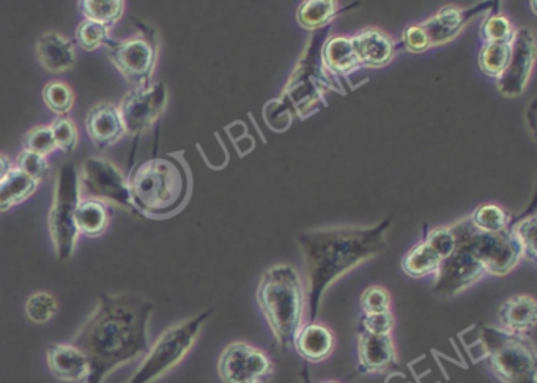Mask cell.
Here are the masks:
<instances>
[{
	"mask_svg": "<svg viewBox=\"0 0 537 383\" xmlns=\"http://www.w3.org/2000/svg\"><path fill=\"white\" fill-rule=\"evenodd\" d=\"M260 311L282 349L293 346L303 327L306 292L297 270L289 264L268 268L260 278L256 292Z\"/></svg>",
	"mask_w": 537,
	"mask_h": 383,
	"instance_id": "4",
	"label": "cell"
},
{
	"mask_svg": "<svg viewBox=\"0 0 537 383\" xmlns=\"http://www.w3.org/2000/svg\"><path fill=\"white\" fill-rule=\"evenodd\" d=\"M490 4H484L482 7L462 10L454 5H446L438 10L437 15L427 19L424 23L419 24L426 30L429 37L430 46L446 45L449 41L454 40L462 32L463 27L467 26L473 16L478 15L484 8H489Z\"/></svg>",
	"mask_w": 537,
	"mask_h": 383,
	"instance_id": "18",
	"label": "cell"
},
{
	"mask_svg": "<svg viewBox=\"0 0 537 383\" xmlns=\"http://www.w3.org/2000/svg\"><path fill=\"white\" fill-rule=\"evenodd\" d=\"M40 183L13 168L12 172L0 182V213L12 210L34 196Z\"/></svg>",
	"mask_w": 537,
	"mask_h": 383,
	"instance_id": "26",
	"label": "cell"
},
{
	"mask_svg": "<svg viewBox=\"0 0 537 383\" xmlns=\"http://www.w3.org/2000/svg\"><path fill=\"white\" fill-rule=\"evenodd\" d=\"M402 43H404V48L410 53L421 54L427 49L430 48L429 37H427L426 30L419 24H413V26H408L404 30V35H402Z\"/></svg>",
	"mask_w": 537,
	"mask_h": 383,
	"instance_id": "43",
	"label": "cell"
},
{
	"mask_svg": "<svg viewBox=\"0 0 537 383\" xmlns=\"http://www.w3.org/2000/svg\"><path fill=\"white\" fill-rule=\"evenodd\" d=\"M424 242L445 261L456 250V237L452 234L451 227H435L427 234Z\"/></svg>",
	"mask_w": 537,
	"mask_h": 383,
	"instance_id": "41",
	"label": "cell"
},
{
	"mask_svg": "<svg viewBox=\"0 0 537 383\" xmlns=\"http://www.w3.org/2000/svg\"><path fill=\"white\" fill-rule=\"evenodd\" d=\"M358 363L363 374H378L396 365V346L391 335H372L361 330L358 335Z\"/></svg>",
	"mask_w": 537,
	"mask_h": 383,
	"instance_id": "19",
	"label": "cell"
},
{
	"mask_svg": "<svg viewBox=\"0 0 537 383\" xmlns=\"http://www.w3.org/2000/svg\"><path fill=\"white\" fill-rule=\"evenodd\" d=\"M166 105L167 89L163 82H152L147 87H133L119 106L126 133L133 138H141L145 131L160 120Z\"/></svg>",
	"mask_w": 537,
	"mask_h": 383,
	"instance_id": "13",
	"label": "cell"
},
{
	"mask_svg": "<svg viewBox=\"0 0 537 383\" xmlns=\"http://www.w3.org/2000/svg\"><path fill=\"white\" fill-rule=\"evenodd\" d=\"M515 30L504 15H493L481 26V38L487 43H511Z\"/></svg>",
	"mask_w": 537,
	"mask_h": 383,
	"instance_id": "35",
	"label": "cell"
},
{
	"mask_svg": "<svg viewBox=\"0 0 537 383\" xmlns=\"http://www.w3.org/2000/svg\"><path fill=\"white\" fill-rule=\"evenodd\" d=\"M293 347L303 360L309 363H320L333 354V331L323 324L309 322L298 330L293 339Z\"/></svg>",
	"mask_w": 537,
	"mask_h": 383,
	"instance_id": "23",
	"label": "cell"
},
{
	"mask_svg": "<svg viewBox=\"0 0 537 383\" xmlns=\"http://www.w3.org/2000/svg\"><path fill=\"white\" fill-rule=\"evenodd\" d=\"M59 311L56 297L49 292H35L26 302V314L34 324H46Z\"/></svg>",
	"mask_w": 537,
	"mask_h": 383,
	"instance_id": "33",
	"label": "cell"
},
{
	"mask_svg": "<svg viewBox=\"0 0 537 383\" xmlns=\"http://www.w3.org/2000/svg\"><path fill=\"white\" fill-rule=\"evenodd\" d=\"M213 313L215 309H207L204 313L197 314L196 317L167 328L150 347L133 376L125 383H153L166 376L167 372L172 371L178 363H182L189 350L193 349L200 330Z\"/></svg>",
	"mask_w": 537,
	"mask_h": 383,
	"instance_id": "7",
	"label": "cell"
},
{
	"mask_svg": "<svg viewBox=\"0 0 537 383\" xmlns=\"http://www.w3.org/2000/svg\"><path fill=\"white\" fill-rule=\"evenodd\" d=\"M111 29L103 26V24L93 23L89 19H84L76 29V43L81 46L84 51H95L101 46L108 45L111 41L109 37Z\"/></svg>",
	"mask_w": 537,
	"mask_h": 383,
	"instance_id": "34",
	"label": "cell"
},
{
	"mask_svg": "<svg viewBox=\"0 0 537 383\" xmlns=\"http://www.w3.org/2000/svg\"><path fill=\"white\" fill-rule=\"evenodd\" d=\"M52 136L57 149L65 153H73L78 147V128L68 116L57 117L51 125Z\"/></svg>",
	"mask_w": 537,
	"mask_h": 383,
	"instance_id": "36",
	"label": "cell"
},
{
	"mask_svg": "<svg viewBox=\"0 0 537 383\" xmlns=\"http://www.w3.org/2000/svg\"><path fill=\"white\" fill-rule=\"evenodd\" d=\"M479 338L490 369L501 383H537L536 347L530 336L482 327Z\"/></svg>",
	"mask_w": 537,
	"mask_h": 383,
	"instance_id": "6",
	"label": "cell"
},
{
	"mask_svg": "<svg viewBox=\"0 0 537 383\" xmlns=\"http://www.w3.org/2000/svg\"><path fill=\"white\" fill-rule=\"evenodd\" d=\"M43 101L56 116H68L75 105V93L65 82L51 81L43 87Z\"/></svg>",
	"mask_w": 537,
	"mask_h": 383,
	"instance_id": "32",
	"label": "cell"
},
{
	"mask_svg": "<svg viewBox=\"0 0 537 383\" xmlns=\"http://www.w3.org/2000/svg\"><path fill=\"white\" fill-rule=\"evenodd\" d=\"M322 60L326 71L334 78L350 75L361 67L353 51L352 41L347 37H333L326 40L322 49Z\"/></svg>",
	"mask_w": 537,
	"mask_h": 383,
	"instance_id": "24",
	"label": "cell"
},
{
	"mask_svg": "<svg viewBox=\"0 0 537 383\" xmlns=\"http://www.w3.org/2000/svg\"><path fill=\"white\" fill-rule=\"evenodd\" d=\"M275 374V365L263 350L237 341L221 352L218 376L223 383H268Z\"/></svg>",
	"mask_w": 537,
	"mask_h": 383,
	"instance_id": "12",
	"label": "cell"
},
{
	"mask_svg": "<svg viewBox=\"0 0 537 383\" xmlns=\"http://www.w3.org/2000/svg\"><path fill=\"white\" fill-rule=\"evenodd\" d=\"M79 185L86 191L89 199L112 202L130 213H138L131 199L128 179L108 158H87L82 164Z\"/></svg>",
	"mask_w": 537,
	"mask_h": 383,
	"instance_id": "11",
	"label": "cell"
},
{
	"mask_svg": "<svg viewBox=\"0 0 537 383\" xmlns=\"http://www.w3.org/2000/svg\"><path fill=\"white\" fill-rule=\"evenodd\" d=\"M131 199L139 215L167 218L185 205L191 188L188 169L172 155L139 164L128 179Z\"/></svg>",
	"mask_w": 537,
	"mask_h": 383,
	"instance_id": "3",
	"label": "cell"
},
{
	"mask_svg": "<svg viewBox=\"0 0 537 383\" xmlns=\"http://www.w3.org/2000/svg\"><path fill=\"white\" fill-rule=\"evenodd\" d=\"M86 130L98 152H106L126 134L119 106L108 101L97 103L87 111Z\"/></svg>",
	"mask_w": 537,
	"mask_h": 383,
	"instance_id": "16",
	"label": "cell"
},
{
	"mask_svg": "<svg viewBox=\"0 0 537 383\" xmlns=\"http://www.w3.org/2000/svg\"><path fill=\"white\" fill-rule=\"evenodd\" d=\"M451 231L456 242L481 262L487 275H508L523 257L522 248L509 229L498 234H484L476 231L470 221L463 220L451 226Z\"/></svg>",
	"mask_w": 537,
	"mask_h": 383,
	"instance_id": "10",
	"label": "cell"
},
{
	"mask_svg": "<svg viewBox=\"0 0 537 383\" xmlns=\"http://www.w3.org/2000/svg\"><path fill=\"white\" fill-rule=\"evenodd\" d=\"M155 305L136 294H101L86 324L73 339L90 361L86 383H103L114 369L145 357Z\"/></svg>",
	"mask_w": 537,
	"mask_h": 383,
	"instance_id": "1",
	"label": "cell"
},
{
	"mask_svg": "<svg viewBox=\"0 0 537 383\" xmlns=\"http://www.w3.org/2000/svg\"><path fill=\"white\" fill-rule=\"evenodd\" d=\"M330 26L315 30L308 46L298 60L297 68L287 82L282 98L289 101L301 119H306L320 103L325 105L326 90L344 93L338 78L326 71L322 60V49L328 38Z\"/></svg>",
	"mask_w": 537,
	"mask_h": 383,
	"instance_id": "5",
	"label": "cell"
},
{
	"mask_svg": "<svg viewBox=\"0 0 537 383\" xmlns=\"http://www.w3.org/2000/svg\"><path fill=\"white\" fill-rule=\"evenodd\" d=\"M78 8L84 18L111 29L119 23L125 13V2L123 0H79Z\"/></svg>",
	"mask_w": 537,
	"mask_h": 383,
	"instance_id": "29",
	"label": "cell"
},
{
	"mask_svg": "<svg viewBox=\"0 0 537 383\" xmlns=\"http://www.w3.org/2000/svg\"><path fill=\"white\" fill-rule=\"evenodd\" d=\"M81 202V185L75 164L65 163L57 175L56 191L49 212L48 224L54 250L59 261H68L78 245L76 210Z\"/></svg>",
	"mask_w": 537,
	"mask_h": 383,
	"instance_id": "8",
	"label": "cell"
},
{
	"mask_svg": "<svg viewBox=\"0 0 537 383\" xmlns=\"http://www.w3.org/2000/svg\"><path fill=\"white\" fill-rule=\"evenodd\" d=\"M361 309H363L364 314H380L391 311V295L385 287H367L361 295Z\"/></svg>",
	"mask_w": 537,
	"mask_h": 383,
	"instance_id": "40",
	"label": "cell"
},
{
	"mask_svg": "<svg viewBox=\"0 0 537 383\" xmlns=\"http://www.w3.org/2000/svg\"><path fill=\"white\" fill-rule=\"evenodd\" d=\"M323 383H339V382H323Z\"/></svg>",
	"mask_w": 537,
	"mask_h": 383,
	"instance_id": "45",
	"label": "cell"
},
{
	"mask_svg": "<svg viewBox=\"0 0 537 383\" xmlns=\"http://www.w3.org/2000/svg\"><path fill=\"white\" fill-rule=\"evenodd\" d=\"M24 150L37 153L41 157H48L52 152H56L57 146L52 136L51 127H37L30 130L23 139Z\"/></svg>",
	"mask_w": 537,
	"mask_h": 383,
	"instance_id": "39",
	"label": "cell"
},
{
	"mask_svg": "<svg viewBox=\"0 0 537 383\" xmlns=\"http://www.w3.org/2000/svg\"><path fill=\"white\" fill-rule=\"evenodd\" d=\"M37 57L41 67L48 73H65L76 64L75 41L49 30L38 38Z\"/></svg>",
	"mask_w": 537,
	"mask_h": 383,
	"instance_id": "20",
	"label": "cell"
},
{
	"mask_svg": "<svg viewBox=\"0 0 537 383\" xmlns=\"http://www.w3.org/2000/svg\"><path fill=\"white\" fill-rule=\"evenodd\" d=\"M111 207L98 199H81L76 210V227L79 234L98 238L108 229Z\"/></svg>",
	"mask_w": 537,
	"mask_h": 383,
	"instance_id": "25",
	"label": "cell"
},
{
	"mask_svg": "<svg viewBox=\"0 0 537 383\" xmlns=\"http://www.w3.org/2000/svg\"><path fill=\"white\" fill-rule=\"evenodd\" d=\"M393 216L374 227H331L298 235L308 270L311 322L319 316L323 294L336 279L388 248L386 234Z\"/></svg>",
	"mask_w": 537,
	"mask_h": 383,
	"instance_id": "2",
	"label": "cell"
},
{
	"mask_svg": "<svg viewBox=\"0 0 537 383\" xmlns=\"http://www.w3.org/2000/svg\"><path fill=\"white\" fill-rule=\"evenodd\" d=\"M511 43H487L479 53V68L490 78H500L508 67Z\"/></svg>",
	"mask_w": 537,
	"mask_h": 383,
	"instance_id": "31",
	"label": "cell"
},
{
	"mask_svg": "<svg viewBox=\"0 0 537 383\" xmlns=\"http://www.w3.org/2000/svg\"><path fill=\"white\" fill-rule=\"evenodd\" d=\"M501 330L514 335H526L536 327L537 303L531 295H514L498 311Z\"/></svg>",
	"mask_w": 537,
	"mask_h": 383,
	"instance_id": "22",
	"label": "cell"
},
{
	"mask_svg": "<svg viewBox=\"0 0 537 383\" xmlns=\"http://www.w3.org/2000/svg\"><path fill=\"white\" fill-rule=\"evenodd\" d=\"M511 234L522 248L523 256L530 262H536V216L519 221L512 227Z\"/></svg>",
	"mask_w": 537,
	"mask_h": 383,
	"instance_id": "38",
	"label": "cell"
},
{
	"mask_svg": "<svg viewBox=\"0 0 537 383\" xmlns=\"http://www.w3.org/2000/svg\"><path fill=\"white\" fill-rule=\"evenodd\" d=\"M441 262V257L426 242H421L405 254L400 267L410 278H424L437 273Z\"/></svg>",
	"mask_w": 537,
	"mask_h": 383,
	"instance_id": "27",
	"label": "cell"
},
{
	"mask_svg": "<svg viewBox=\"0 0 537 383\" xmlns=\"http://www.w3.org/2000/svg\"><path fill=\"white\" fill-rule=\"evenodd\" d=\"M487 275L481 262L465 246L456 242V250L441 262L435 273V295L443 298L457 297L471 286H475Z\"/></svg>",
	"mask_w": 537,
	"mask_h": 383,
	"instance_id": "14",
	"label": "cell"
},
{
	"mask_svg": "<svg viewBox=\"0 0 537 383\" xmlns=\"http://www.w3.org/2000/svg\"><path fill=\"white\" fill-rule=\"evenodd\" d=\"M138 34L126 40H112L106 45L109 60L120 75L133 87H147L152 84L158 54L160 37L155 27L133 18Z\"/></svg>",
	"mask_w": 537,
	"mask_h": 383,
	"instance_id": "9",
	"label": "cell"
},
{
	"mask_svg": "<svg viewBox=\"0 0 537 383\" xmlns=\"http://www.w3.org/2000/svg\"><path fill=\"white\" fill-rule=\"evenodd\" d=\"M353 51H355L361 67L382 68L393 60L396 53L394 41L378 29H366L353 35Z\"/></svg>",
	"mask_w": 537,
	"mask_h": 383,
	"instance_id": "21",
	"label": "cell"
},
{
	"mask_svg": "<svg viewBox=\"0 0 537 383\" xmlns=\"http://www.w3.org/2000/svg\"><path fill=\"white\" fill-rule=\"evenodd\" d=\"M361 324H363V330L372 333V335H391V331L396 325V319L391 311L380 314H364Z\"/></svg>",
	"mask_w": 537,
	"mask_h": 383,
	"instance_id": "42",
	"label": "cell"
},
{
	"mask_svg": "<svg viewBox=\"0 0 537 383\" xmlns=\"http://www.w3.org/2000/svg\"><path fill=\"white\" fill-rule=\"evenodd\" d=\"M13 169V163L10 161V158L5 157V155H2L0 153V182L7 177L10 172H12Z\"/></svg>",
	"mask_w": 537,
	"mask_h": 383,
	"instance_id": "44",
	"label": "cell"
},
{
	"mask_svg": "<svg viewBox=\"0 0 537 383\" xmlns=\"http://www.w3.org/2000/svg\"><path fill=\"white\" fill-rule=\"evenodd\" d=\"M511 220V213L495 204L481 205L468 218L471 226L484 234H498V232L508 231Z\"/></svg>",
	"mask_w": 537,
	"mask_h": 383,
	"instance_id": "30",
	"label": "cell"
},
{
	"mask_svg": "<svg viewBox=\"0 0 537 383\" xmlns=\"http://www.w3.org/2000/svg\"><path fill=\"white\" fill-rule=\"evenodd\" d=\"M336 13L338 4L333 0H306L298 8V24L304 29L315 32L328 26Z\"/></svg>",
	"mask_w": 537,
	"mask_h": 383,
	"instance_id": "28",
	"label": "cell"
},
{
	"mask_svg": "<svg viewBox=\"0 0 537 383\" xmlns=\"http://www.w3.org/2000/svg\"><path fill=\"white\" fill-rule=\"evenodd\" d=\"M46 363L52 376L60 382L81 383L89 379V358L73 343L48 346Z\"/></svg>",
	"mask_w": 537,
	"mask_h": 383,
	"instance_id": "17",
	"label": "cell"
},
{
	"mask_svg": "<svg viewBox=\"0 0 537 383\" xmlns=\"http://www.w3.org/2000/svg\"><path fill=\"white\" fill-rule=\"evenodd\" d=\"M15 169L23 172L37 183L45 182L48 179L49 171H51L48 160L45 157H41L37 153L27 152V150L19 153L18 158H16Z\"/></svg>",
	"mask_w": 537,
	"mask_h": 383,
	"instance_id": "37",
	"label": "cell"
},
{
	"mask_svg": "<svg viewBox=\"0 0 537 383\" xmlns=\"http://www.w3.org/2000/svg\"><path fill=\"white\" fill-rule=\"evenodd\" d=\"M536 60V38L530 27L515 30L511 41L508 67L498 78V90L506 98H515L525 90Z\"/></svg>",
	"mask_w": 537,
	"mask_h": 383,
	"instance_id": "15",
	"label": "cell"
}]
</instances>
